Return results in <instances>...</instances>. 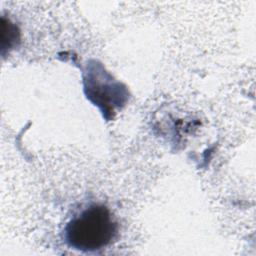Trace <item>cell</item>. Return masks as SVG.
<instances>
[{
	"instance_id": "cell-1",
	"label": "cell",
	"mask_w": 256,
	"mask_h": 256,
	"mask_svg": "<svg viewBox=\"0 0 256 256\" xmlns=\"http://www.w3.org/2000/svg\"><path fill=\"white\" fill-rule=\"evenodd\" d=\"M118 225L104 205L92 204L75 215L64 229L65 242L83 252L103 249L116 237Z\"/></svg>"
}]
</instances>
